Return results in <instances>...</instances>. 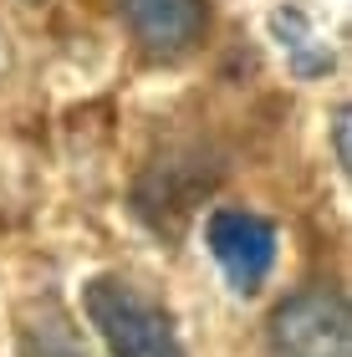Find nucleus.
Listing matches in <instances>:
<instances>
[{
    "label": "nucleus",
    "instance_id": "obj_2",
    "mask_svg": "<svg viewBox=\"0 0 352 357\" xmlns=\"http://www.w3.org/2000/svg\"><path fill=\"white\" fill-rule=\"evenodd\" d=\"M270 342L281 357H352V296L307 291L270 317Z\"/></svg>",
    "mask_w": 352,
    "mask_h": 357
},
{
    "label": "nucleus",
    "instance_id": "obj_3",
    "mask_svg": "<svg viewBox=\"0 0 352 357\" xmlns=\"http://www.w3.org/2000/svg\"><path fill=\"white\" fill-rule=\"evenodd\" d=\"M204 240L235 291H261V281L276 266V225L250 209H215L204 225Z\"/></svg>",
    "mask_w": 352,
    "mask_h": 357
},
{
    "label": "nucleus",
    "instance_id": "obj_6",
    "mask_svg": "<svg viewBox=\"0 0 352 357\" xmlns=\"http://www.w3.org/2000/svg\"><path fill=\"white\" fill-rule=\"evenodd\" d=\"M332 149H337V164L352 178V102H342L332 112Z\"/></svg>",
    "mask_w": 352,
    "mask_h": 357
},
{
    "label": "nucleus",
    "instance_id": "obj_4",
    "mask_svg": "<svg viewBox=\"0 0 352 357\" xmlns=\"http://www.w3.org/2000/svg\"><path fill=\"white\" fill-rule=\"evenodd\" d=\"M133 41L158 61L194 52L210 26V0H118Z\"/></svg>",
    "mask_w": 352,
    "mask_h": 357
},
{
    "label": "nucleus",
    "instance_id": "obj_1",
    "mask_svg": "<svg viewBox=\"0 0 352 357\" xmlns=\"http://www.w3.org/2000/svg\"><path fill=\"white\" fill-rule=\"evenodd\" d=\"M82 312L92 332L102 337L107 357H184L179 337H174L169 317L143 296L138 286L118 281V275H98L82 291Z\"/></svg>",
    "mask_w": 352,
    "mask_h": 357
},
{
    "label": "nucleus",
    "instance_id": "obj_5",
    "mask_svg": "<svg viewBox=\"0 0 352 357\" xmlns=\"http://www.w3.org/2000/svg\"><path fill=\"white\" fill-rule=\"evenodd\" d=\"M270 31H276L281 52H286V67L296 77H322L332 67V46L322 41V31H316L301 10H270Z\"/></svg>",
    "mask_w": 352,
    "mask_h": 357
}]
</instances>
